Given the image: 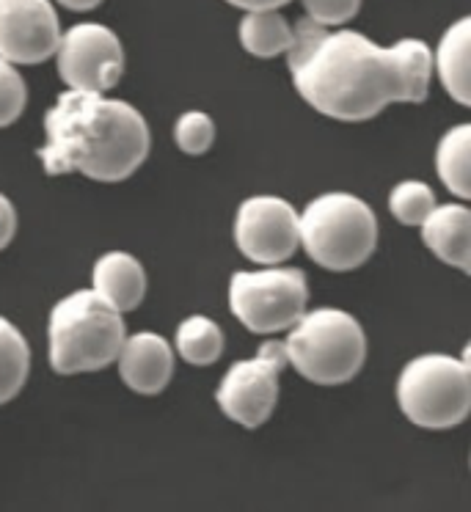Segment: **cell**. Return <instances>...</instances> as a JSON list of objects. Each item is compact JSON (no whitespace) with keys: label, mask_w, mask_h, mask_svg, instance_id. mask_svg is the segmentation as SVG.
Segmentation results:
<instances>
[{"label":"cell","mask_w":471,"mask_h":512,"mask_svg":"<svg viewBox=\"0 0 471 512\" xmlns=\"http://www.w3.org/2000/svg\"><path fill=\"white\" fill-rule=\"evenodd\" d=\"M287 67L314 111L337 122H367L394 102L427 100L433 53L422 39L378 47L359 31H328L306 17L292 28Z\"/></svg>","instance_id":"cell-1"},{"label":"cell","mask_w":471,"mask_h":512,"mask_svg":"<svg viewBox=\"0 0 471 512\" xmlns=\"http://www.w3.org/2000/svg\"><path fill=\"white\" fill-rule=\"evenodd\" d=\"M149 146V124L130 102L69 89L45 113L39 160L50 177L75 171L97 182H122L141 168Z\"/></svg>","instance_id":"cell-2"},{"label":"cell","mask_w":471,"mask_h":512,"mask_svg":"<svg viewBox=\"0 0 471 512\" xmlns=\"http://www.w3.org/2000/svg\"><path fill=\"white\" fill-rule=\"evenodd\" d=\"M124 339L127 325L122 312L108 306L94 290H78L61 298L50 312L47 358L58 375L100 372L119 358Z\"/></svg>","instance_id":"cell-3"},{"label":"cell","mask_w":471,"mask_h":512,"mask_svg":"<svg viewBox=\"0 0 471 512\" xmlns=\"http://www.w3.org/2000/svg\"><path fill=\"white\" fill-rule=\"evenodd\" d=\"M298 237L320 268L345 273L361 268L378 245V218L353 193H323L298 212Z\"/></svg>","instance_id":"cell-4"},{"label":"cell","mask_w":471,"mask_h":512,"mask_svg":"<svg viewBox=\"0 0 471 512\" xmlns=\"http://www.w3.org/2000/svg\"><path fill=\"white\" fill-rule=\"evenodd\" d=\"M287 364L317 386H339L361 372L367 361V336L353 314L342 309H314L290 328L284 339Z\"/></svg>","instance_id":"cell-5"},{"label":"cell","mask_w":471,"mask_h":512,"mask_svg":"<svg viewBox=\"0 0 471 512\" xmlns=\"http://www.w3.org/2000/svg\"><path fill=\"white\" fill-rule=\"evenodd\" d=\"M397 405L408 422L425 430H449L471 411L469 358L427 353L408 361L397 378Z\"/></svg>","instance_id":"cell-6"},{"label":"cell","mask_w":471,"mask_h":512,"mask_svg":"<svg viewBox=\"0 0 471 512\" xmlns=\"http://www.w3.org/2000/svg\"><path fill=\"white\" fill-rule=\"evenodd\" d=\"M309 287L298 268L265 265V270H237L229 281V306L251 334L290 331L306 312Z\"/></svg>","instance_id":"cell-7"},{"label":"cell","mask_w":471,"mask_h":512,"mask_svg":"<svg viewBox=\"0 0 471 512\" xmlns=\"http://www.w3.org/2000/svg\"><path fill=\"white\" fill-rule=\"evenodd\" d=\"M287 367L284 342H265L257 358H246L229 367L215 391L218 408L246 430L268 422L279 402V378Z\"/></svg>","instance_id":"cell-8"},{"label":"cell","mask_w":471,"mask_h":512,"mask_svg":"<svg viewBox=\"0 0 471 512\" xmlns=\"http://www.w3.org/2000/svg\"><path fill=\"white\" fill-rule=\"evenodd\" d=\"M58 75L72 91L105 94L124 75V47L108 25L80 23L61 34L56 47Z\"/></svg>","instance_id":"cell-9"},{"label":"cell","mask_w":471,"mask_h":512,"mask_svg":"<svg viewBox=\"0 0 471 512\" xmlns=\"http://www.w3.org/2000/svg\"><path fill=\"white\" fill-rule=\"evenodd\" d=\"M235 243L257 265H281L301 245L298 212L281 196H251L237 210Z\"/></svg>","instance_id":"cell-10"},{"label":"cell","mask_w":471,"mask_h":512,"mask_svg":"<svg viewBox=\"0 0 471 512\" xmlns=\"http://www.w3.org/2000/svg\"><path fill=\"white\" fill-rule=\"evenodd\" d=\"M61 23L50 0H0V58L36 67L56 56Z\"/></svg>","instance_id":"cell-11"},{"label":"cell","mask_w":471,"mask_h":512,"mask_svg":"<svg viewBox=\"0 0 471 512\" xmlns=\"http://www.w3.org/2000/svg\"><path fill=\"white\" fill-rule=\"evenodd\" d=\"M116 361H119V375H122L124 386L141 397L160 394L174 375V353H171L169 342L152 331L127 336Z\"/></svg>","instance_id":"cell-12"},{"label":"cell","mask_w":471,"mask_h":512,"mask_svg":"<svg viewBox=\"0 0 471 512\" xmlns=\"http://www.w3.org/2000/svg\"><path fill=\"white\" fill-rule=\"evenodd\" d=\"M419 229L422 243L444 265L471 273V212L463 204H436Z\"/></svg>","instance_id":"cell-13"},{"label":"cell","mask_w":471,"mask_h":512,"mask_svg":"<svg viewBox=\"0 0 471 512\" xmlns=\"http://www.w3.org/2000/svg\"><path fill=\"white\" fill-rule=\"evenodd\" d=\"M91 290L116 312H133L141 306L146 295L144 265L133 254L108 251L97 259L91 273Z\"/></svg>","instance_id":"cell-14"},{"label":"cell","mask_w":471,"mask_h":512,"mask_svg":"<svg viewBox=\"0 0 471 512\" xmlns=\"http://www.w3.org/2000/svg\"><path fill=\"white\" fill-rule=\"evenodd\" d=\"M469 47H471V20L460 17L458 23L449 25L441 42H438L433 69L438 80L452 100L469 108L471 105V78H469Z\"/></svg>","instance_id":"cell-15"},{"label":"cell","mask_w":471,"mask_h":512,"mask_svg":"<svg viewBox=\"0 0 471 512\" xmlns=\"http://www.w3.org/2000/svg\"><path fill=\"white\" fill-rule=\"evenodd\" d=\"M436 171L452 196L460 201L471 199V124L452 127L438 141Z\"/></svg>","instance_id":"cell-16"},{"label":"cell","mask_w":471,"mask_h":512,"mask_svg":"<svg viewBox=\"0 0 471 512\" xmlns=\"http://www.w3.org/2000/svg\"><path fill=\"white\" fill-rule=\"evenodd\" d=\"M240 45L257 58H276L292 45V25L279 14V9L246 12L240 20Z\"/></svg>","instance_id":"cell-17"},{"label":"cell","mask_w":471,"mask_h":512,"mask_svg":"<svg viewBox=\"0 0 471 512\" xmlns=\"http://www.w3.org/2000/svg\"><path fill=\"white\" fill-rule=\"evenodd\" d=\"M31 372V350L17 325L0 317V405L12 402L23 391Z\"/></svg>","instance_id":"cell-18"},{"label":"cell","mask_w":471,"mask_h":512,"mask_svg":"<svg viewBox=\"0 0 471 512\" xmlns=\"http://www.w3.org/2000/svg\"><path fill=\"white\" fill-rule=\"evenodd\" d=\"M177 353L193 367H210L224 353V331L210 317L193 314L177 328Z\"/></svg>","instance_id":"cell-19"},{"label":"cell","mask_w":471,"mask_h":512,"mask_svg":"<svg viewBox=\"0 0 471 512\" xmlns=\"http://www.w3.org/2000/svg\"><path fill=\"white\" fill-rule=\"evenodd\" d=\"M433 207H436V193H433L430 185L419 182V179L400 182L389 193V210L405 226H419L430 215Z\"/></svg>","instance_id":"cell-20"},{"label":"cell","mask_w":471,"mask_h":512,"mask_svg":"<svg viewBox=\"0 0 471 512\" xmlns=\"http://www.w3.org/2000/svg\"><path fill=\"white\" fill-rule=\"evenodd\" d=\"M174 141L185 155L199 157L210 152L215 141V124L204 111H188L182 113L177 124H174Z\"/></svg>","instance_id":"cell-21"},{"label":"cell","mask_w":471,"mask_h":512,"mask_svg":"<svg viewBox=\"0 0 471 512\" xmlns=\"http://www.w3.org/2000/svg\"><path fill=\"white\" fill-rule=\"evenodd\" d=\"M25 102H28V89L23 75L6 58H0V130L23 116Z\"/></svg>","instance_id":"cell-22"},{"label":"cell","mask_w":471,"mask_h":512,"mask_svg":"<svg viewBox=\"0 0 471 512\" xmlns=\"http://www.w3.org/2000/svg\"><path fill=\"white\" fill-rule=\"evenodd\" d=\"M306 17L323 28H339L361 12L364 0H301Z\"/></svg>","instance_id":"cell-23"},{"label":"cell","mask_w":471,"mask_h":512,"mask_svg":"<svg viewBox=\"0 0 471 512\" xmlns=\"http://www.w3.org/2000/svg\"><path fill=\"white\" fill-rule=\"evenodd\" d=\"M14 234H17V210H14L9 196L0 193V251L12 243Z\"/></svg>","instance_id":"cell-24"},{"label":"cell","mask_w":471,"mask_h":512,"mask_svg":"<svg viewBox=\"0 0 471 512\" xmlns=\"http://www.w3.org/2000/svg\"><path fill=\"white\" fill-rule=\"evenodd\" d=\"M229 6H237L243 12H262V9H281L290 0H226Z\"/></svg>","instance_id":"cell-25"},{"label":"cell","mask_w":471,"mask_h":512,"mask_svg":"<svg viewBox=\"0 0 471 512\" xmlns=\"http://www.w3.org/2000/svg\"><path fill=\"white\" fill-rule=\"evenodd\" d=\"M64 9H69V12H91V9H97L102 0H58Z\"/></svg>","instance_id":"cell-26"}]
</instances>
